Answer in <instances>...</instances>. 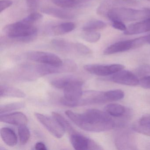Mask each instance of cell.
Wrapping results in <instances>:
<instances>
[{"label": "cell", "instance_id": "cell-1", "mask_svg": "<svg viewBox=\"0 0 150 150\" xmlns=\"http://www.w3.org/2000/svg\"><path fill=\"white\" fill-rule=\"evenodd\" d=\"M65 114L76 125L84 130L91 132H102L115 128V123L107 112L99 110H88L83 114L70 110Z\"/></svg>", "mask_w": 150, "mask_h": 150}, {"label": "cell", "instance_id": "cell-2", "mask_svg": "<svg viewBox=\"0 0 150 150\" xmlns=\"http://www.w3.org/2000/svg\"><path fill=\"white\" fill-rule=\"evenodd\" d=\"M3 32L8 38L23 43L33 42L38 35L37 29L23 19L6 25L3 28Z\"/></svg>", "mask_w": 150, "mask_h": 150}, {"label": "cell", "instance_id": "cell-3", "mask_svg": "<svg viewBox=\"0 0 150 150\" xmlns=\"http://www.w3.org/2000/svg\"><path fill=\"white\" fill-rule=\"evenodd\" d=\"M106 16L112 22L134 21L148 18L150 16V12L146 8L143 10L122 7L111 9L108 12Z\"/></svg>", "mask_w": 150, "mask_h": 150}, {"label": "cell", "instance_id": "cell-4", "mask_svg": "<svg viewBox=\"0 0 150 150\" xmlns=\"http://www.w3.org/2000/svg\"><path fill=\"white\" fill-rule=\"evenodd\" d=\"M83 81L78 77L72 82L68 84L64 89V98L60 100L61 103L65 106L71 107L74 103L79 100L83 91Z\"/></svg>", "mask_w": 150, "mask_h": 150}, {"label": "cell", "instance_id": "cell-5", "mask_svg": "<svg viewBox=\"0 0 150 150\" xmlns=\"http://www.w3.org/2000/svg\"><path fill=\"white\" fill-rule=\"evenodd\" d=\"M77 69V64L70 59L64 60L61 65L53 66L43 64L38 65L35 68L38 75L41 76L54 74L71 72L74 71Z\"/></svg>", "mask_w": 150, "mask_h": 150}, {"label": "cell", "instance_id": "cell-6", "mask_svg": "<svg viewBox=\"0 0 150 150\" xmlns=\"http://www.w3.org/2000/svg\"><path fill=\"white\" fill-rule=\"evenodd\" d=\"M108 102L106 92L88 90L83 92L79 100L74 103L71 107L101 104Z\"/></svg>", "mask_w": 150, "mask_h": 150}, {"label": "cell", "instance_id": "cell-7", "mask_svg": "<svg viewBox=\"0 0 150 150\" xmlns=\"http://www.w3.org/2000/svg\"><path fill=\"white\" fill-rule=\"evenodd\" d=\"M26 55L28 59L44 64L59 66L63 63L58 56L50 52L31 51L27 52Z\"/></svg>", "mask_w": 150, "mask_h": 150}, {"label": "cell", "instance_id": "cell-8", "mask_svg": "<svg viewBox=\"0 0 150 150\" xmlns=\"http://www.w3.org/2000/svg\"><path fill=\"white\" fill-rule=\"evenodd\" d=\"M124 66L120 64H92L84 66V68L88 72L99 76H107L124 69Z\"/></svg>", "mask_w": 150, "mask_h": 150}, {"label": "cell", "instance_id": "cell-9", "mask_svg": "<svg viewBox=\"0 0 150 150\" xmlns=\"http://www.w3.org/2000/svg\"><path fill=\"white\" fill-rule=\"evenodd\" d=\"M138 2L134 0H104L98 6L96 13L106 16L109 11L114 8L137 6Z\"/></svg>", "mask_w": 150, "mask_h": 150}, {"label": "cell", "instance_id": "cell-10", "mask_svg": "<svg viewBox=\"0 0 150 150\" xmlns=\"http://www.w3.org/2000/svg\"><path fill=\"white\" fill-rule=\"evenodd\" d=\"M37 119L52 135L57 138H61L66 132L63 127L53 117H50L41 113H35Z\"/></svg>", "mask_w": 150, "mask_h": 150}, {"label": "cell", "instance_id": "cell-11", "mask_svg": "<svg viewBox=\"0 0 150 150\" xmlns=\"http://www.w3.org/2000/svg\"><path fill=\"white\" fill-rule=\"evenodd\" d=\"M71 142L73 147L77 150H101L102 148L93 139L79 133L71 135Z\"/></svg>", "mask_w": 150, "mask_h": 150}, {"label": "cell", "instance_id": "cell-12", "mask_svg": "<svg viewBox=\"0 0 150 150\" xmlns=\"http://www.w3.org/2000/svg\"><path fill=\"white\" fill-rule=\"evenodd\" d=\"M110 80L115 83L126 86H136L139 84V79L134 74L123 69L112 74Z\"/></svg>", "mask_w": 150, "mask_h": 150}, {"label": "cell", "instance_id": "cell-13", "mask_svg": "<svg viewBox=\"0 0 150 150\" xmlns=\"http://www.w3.org/2000/svg\"><path fill=\"white\" fill-rule=\"evenodd\" d=\"M135 49L136 47L134 39L125 40L111 45L104 50L103 54L106 55H111Z\"/></svg>", "mask_w": 150, "mask_h": 150}, {"label": "cell", "instance_id": "cell-14", "mask_svg": "<svg viewBox=\"0 0 150 150\" xmlns=\"http://www.w3.org/2000/svg\"><path fill=\"white\" fill-rule=\"evenodd\" d=\"M0 121L18 126L27 125L28 122L27 116L23 113L20 112L1 115Z\"/></svg>", "mask_w": 150, "mask_h": 150}, {"label": "cell", "instance_id": "cell-15", "mask_svg": "<svg viewBox=\"0 0 150 150\" xmlns=\"http://www.w3.org/2000/svg\"><path fill=\"white\" fill-rule=\"evenodd\" d=\"M150 31V18L142 21L135 23L130 25L125 31V35H134Z\"/></svg>", "mask_w": 150, "mask_h": 150}, {"label": "cell", "instance_id": "cell-16", "mask_svg": "<svg viewBox=\"0 0 150 150\" xmlns=\"http://www.w3.org/2000/svg\"><path fill=\"white\" fill-rule=\"evenodd\" d=\"M42 12L52 17L64 20H70L73 19L75 17V15L74 13L60 8H45L42 9Z\"/></svg>", "mask_w": 150, "mask_h": 150}, {"label": "cell", "instance_id": "cell-17", "mask_svg": "<svg viewBox=\"0 0 150 150\" xmlns=\"http://www.w3.org/2000/svg\"><path fill=\"white\" fill-rule=\"evenodd\" d=\"M92 0H52L58 6L63 8H78L88 6Z\"/></svg>", "mask_w": 150, "mask_h": 150}, {"label": "cell", "instance_id": "cell-18", "mask_svg": "<svg viewBox=\"0 0 150 150\" xmlns=\"http://www.w3.org/2000/svg\"><path fill=\"white\" fill-rule=\"evenodd\" d=\"M0 96L2 97L23 98L25 94L21 89L5 85L0 86Z\"/></svg>", "mask_w": 150, "mask_h": 150}, {"label": "cell", "instance_id": "cell-19", "mask_svg": "<svg viewBox=\"0 0 150 150\" xmlns=\"http://www.w3.org/2000/svg\"><path fill=\"white\" fill-rule=\"evenodd\" d=\"M52 46L57 50L65 52H74V43L64 39H54L51 42Z\"/></svg>", "mask_w": 150, "mask_h": 150}, {"label": "cell", "instance_id": "cell-20", "mask_svg": "<svg viewBox=\"0 0 150 150\" xmlns=\"http://www.w3.org/2000/svg\"><path fill=\"white\" fill-rule=\"evenodd\" d=\"M1 136L5 144L10 146H15L17 143V137L15 132L8 127L1 129Z\"/></svg>", "mask_w": 150, "mask_h": 150}, {"label": "cell", "instance_id": "cell-21", "mask_svg": "<svg viewBox=\"0 0 150 150\" xmlns=\"http://www.w3.org/2000/svg\"><path fill=\"white\" fill-rule=\"evenodd\" d=\"M76 27L75 23L72 22H67L53 26L51 29L52 33L55 35H63L71 32Z\"/></svg>", "mask_w": 150, "mask_h": 150}, {"label": "cell", "instance_id": "cell-22", "mask_svg": "<svg viewBox=\"0 0 150 150\" xmlns=\"http://www.w3.org/2000/svg\"><path fill=\"white\" fill-rule=\"evenodd\" d=\"M105 110L110 115L115 117L122 116L125 113V108L122 105L116 103H110L105 107Z\"/></svg>", "mask_w": 150, "mask_h": 150}, {"label": "cell", "instance_id": "cell-23", "mask_svg": "<svg viewBox=\"0 0 150 150\" xmlns=\"http://www.w3.org/2000/svg\"><path fill=\"white\" fill-rule=\"evenodd\" d=\"M77 78L78 77L71 75L62 76L53 79L51 81V84L57 88L64 89L67 85L72 82Z\"/></svg>", "mask_w": 150, "mask_h": 150}, {"label": "cell", "instance_id": "cell-24", "mask_svg": "<svg viewBox=\"0 0 150 150\" xmlns=\"http://www.w3.org/2000/svg\"><path fill=\"white\" fill-rule=\"evenodd\" d=\"M52 116L63 127L65 132H67L71 134L76 132L71 124L60 114H59L57 112H52Z\"/></svg>", "mask_w": 150, "mask_h": 150}, {"label": "cell", "instance_id": "cell-25", "mask_svg": "<svg viewBox=\"0 0 150 150\" xmlns=\"http://www.w3.org/2000/svg\"><path fill=\"white\" fill-rule=\"evenodd\" d=\"M107 26V24L102 21L93 20L86 23L82 30L84 31H95L105 28Z\"/></svg>", "mask_w": 150, "mask_h": 150}, {"label": "cell", "instance_id": "cell-26", "mask_svg": "<svg viewBox=\"0 0 150 150\" xmlns=\"http://www.w3.org/2000/svg\"><path fill=\"white\" fill-rule=\"evenodd\" d=\"M24 107V103L21 102H15L1 105L0 107V114L2 115L11 111L18 110Z\"/></svg>", "mask_w": 150, "mask_h": 150}, {"label": "cell", "instance_id": "cell-27", "mask_svg": "<svg viewBox=\"0 0 150 150\" xmlns=\"http://www.w3.org/2000/svg\"><path fill=\"white\" fill-rule=\"evenodd\" d=\"M18 135L21 144H26L29 140L30 137V131L27 125L19 126Z\"/></svg>", "mask_w": 150, "mask_h": 150}, {"label": "cell", "instance_id": "cell-28", "mask_svg": "<svg viewBox=\"0 0 150 150\" xmlns=\"http://www.w3.org/2000/svg\"><path fill=\"white\" fill-rule=\"evenodd\" d=\"M106 96L108 101L122 100L124 97V93L120 89L110 90L106 92Z\"/></svg>", "mask_w": 150, "mask_h": 150}, {"label": "cell", "instance_id": "cell-29", "mask_svg": "<svg viewBox=\"0 0 150 150\" xmlns=\"http://www.w3.org/2000/svg\"><path fill=\"white\" fill-rule=\"evenodd\" d=\"M81 37L86 42L90 43H95L100 40L101 35L96 31H84L81 35Z\"/></svg>", "mask_w": 150, "mask_h": 150}, {"label": "cell", "instance_id": "cell-30", "mask_svg": "<svg viewBox=\"0 0 150 150\" xmlns=\"http://www.w3.org/2000/svg\"><path fill=\"white\" fill-rule=\"evenodd\" d=\"M74 51L76 53L83 55H88L92 54V51L90 48L83 44L74 43Z\"/></svg>", "mask_w": 150, "mask_h": 150}, {"label": "cell", "instance_id": "cell-31", "mask_svg": "<svg viewBox=\"0 0 150 150\" xmlns=\"http://www.w3.org/2000/svg\"><path fill=\"white\" fill-rule=\"evenodd\" d=\"M132 129L139 133L150 136V125H143L135 123L132 126Z\"/></svg>", "mask_w": 150, "mask_h": 150}, {"label": "cell", "instance_id": "cell-32", "mask_svg": "<svg viewBox=\"0 0 150 150\" xmlns=\"http://www.w3.org/2000/svg\"><path fill=\"white\" fill-rule=\"evenodd\" d=\"M42 15L39 13H33L24 18L23 20L30 24H34L35 22L42 19Z\"/></svg>", "mask_w": 150, "mask_h": 150}, {"label": "cell", "instance_id": "cell-33", "mask_svg": "<svg viewBox=\"0 0 150 150\" xmlns=\"http://www.w3.org/2000/svg\"><path fill=\"white\" fill-rule=\"evenodd\" d=\"M13 2L11 0H1L0 1V13L8 8L13 5Z\"/></svg>", "mask_w": 150, "mask_h": 150}, {"label": "cell", "instance_id": "cell-34", "mask_svg": "<svg viewBox=\"0 0 150 150\" xmlns=\"http://www.w3.org/2000/svg\"><path fill=\"white\" fill-rule=\"evenodd\" d=\"M112 26L114 28L121 31H125L127 29V27L122 22L119 21H112Z\"/></svg>", "mask_w": 150, "mask_h": 150}, {"label": "cell", "instance_id": "cell-35", "mask_svg": "<svg viewBox=\"0 0 150 150\" xmlns=\"http://www.w3.org/2000/svg\"><path fill=\"white\" fill-rule=\"evenodd\" d=\"M139 84L144 88L150 89V75L142 77L139 80Z\"/></svg>", "mask_w": 150, "mask_h": 150}, {"label": "cell", "instance_id": "cell-36", "mask_svg": "<svg viewBox=\"0 0 150 150\" xmlns=\"http://www.w3.org/2000/svg\"><path fill=\"white\" fill-rule=\"evenodd\" d=\"M26 3L29 9L31 11L36 10L38 6L37 0H26Z\"/></svg>", "mask_w": 150, "mask_h": 150}, {"label": "cell", "instance_id": "cell-37", "mask_svg": "<svg viewBox=\"0 0 150 150\" xmlns=\"http://www.w3.org/2000/svg\"><path fill=\"white\" fill-rule=\"evenodd\" d=\"M35 149L37 150H46V146L42 142H38L35 145Z\"/></svg>", "mask_w": 150, "mask_h": 150}, {"label": "cell", "instance_id": "cell-38", "mask_svg": "<svg viewBox=\"0 0 150 150\" xmlns=\"http://www.w3.org/2000/svg\"><path fill=\"white\" fill-rule=\"evenodd\" d=\"M146 43L150 45V34L146 36Z\"/></svg>", "mask_w": 150, "mask_h": 150}, {"label": "cell", "instance_id": "cell-39", "mask_svg": "<svg viewBox=\"0 0 150 150\" xmlns=\"http://www.w3.org/2000/svg\"><path fill=\"white\" fill-rule=\"evenodd\" d=\"M150 12V8H146Z\"/></svg>", "mask_w": 150, "mask_h": 150}, {"label": "cell", "instance_id": "cell-40", "mask_svg": "<svg viewBox=\"0 0 150 150\" xmlns=\"http://www.w3.org/2000/svg\"><path fill=\"white\" fill-rule=\"evenodd\" d=\"M147 1H150V0H147Z\"/></svg>", "mask_w": 150, "mask_h": 150}]
</instances>
